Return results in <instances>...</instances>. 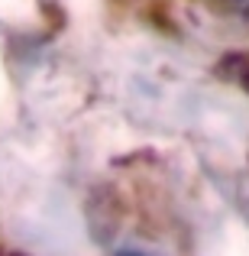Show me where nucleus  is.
Returning <instances> with one entry per match:
<instances>
[{"mask_svg": "<svg viewBox=\"0 0 249 256\" xmlns=\"http://www.w3.org/2000/svg\"><path fill=\"white\" fill-rule=\"evenodd\" d=\"M117 256H149V253H133V250H123V253H117Z\"/></svg>", "mask_w": 249, "mask_h": 256, "instance_id": "obj_2", "label": "nucleus"}, {"mask_svg": "<svg viewBox=\"0 0 249 256\" xmlns=\"http://www.w3.org/2000/svg\"><path fill=\"white\" fill-rule=\"evenodd\" d=\"M224 65H230V68H224V75L233 78L237 84H243L249 91V56H233V58H227Z\"/></svg>", "mask_w": 249, "mask_h": 256, "instance_id": "obj_1", "label": "nucleus"}]
</instances>
